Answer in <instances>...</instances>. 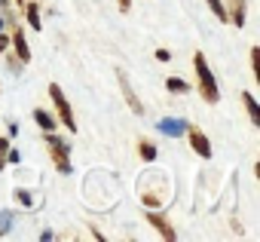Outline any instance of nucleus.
<instances>
[{"label":"nucleus","mask_w":260,"mask_h":242,"mask_svg":"<svg viewBox=\"0 0 260 242\" xmlns=\"http://www.w3.org/2000/svg\"><path fill=\"white\" fill-rule=\"evenodd\" d=\"M193 65H196V77H199L202 98H205L208 104H214V101L220 98V92H217V83H214V74H211V68H208V62H205V55H202V52H196V55H193Z\"/></svg>","instance_id":"nucleus-1"},{"label":"nucleus","mask_w":260,"mask_h":242,"mask_svg":"<svg viewBox=\"0 0 260 242\" xmlns=\"http://www.w3.org/2000/svg\"><path fill=\"white\" fill-rule=\"evenodd\" d=\"M46 144L52 147V160H55V169H58V172H64V175H71V160H68L71 147L64 144V138H58L55 132H46Z\"/></svg>","instance_id":"nucleus-2"},{"label":"nucleus","mask_w":260,"mask_h":242,"mask_svg":"<svg viewBox=\"0 0 260 242\" xmlns=\"http://www.w3.org/2000/svg\"><path fill=\"white\" fill-rule=\"evenodd\" d=\"M49 95H52V101H55V107H58V119L64 123V129H68V132H77V119H74V110H71L64 92L52 83V86H49Z\"/></svg>","instance_id":"nucleus-3"},{"label":"nucleus","mask_w":260,"mask_h":242,"mask_svg":"<svg viewBox=\"0 0 260 242\" xmlns=\"http://www.w3.org/2000/svg\"><path fill=\"white\" fill-rule=\"evenodd\" d=\"M156 129H159V132H166L169 138H181V135H184V129H187V123H184L181 116H162L159 123H156Z\"/></svg>","instance_id":"nucleus-4"},{"label":"nucleus","mask_w":260,"mask_h":242,"mask_svg":"<svg viewBox=\"0 0 260 242\" xmlns=\"http://www.w3.org/2000/svg\"><path fill=\"white\" fill-rule=\"evenodd\" d=\"M187 135H190V144H193V150L202 157V160H211V141L205 138V132H199V129H184Z\"/></svg>","instance_id":"nucleus-5"},{"label":"nucleus","mask_w":260,"mask_h":242,"mask_svg":"<svg viewBox=\"0 0 260 242\" xmlns=\"http://www.w3.org/2000/svg\"><path fill=\"white\" fill-rule=\"evenodd\" d=\"M116 77H119V86H122V95H125V101H128V107H132L138 116L144 113V107H141V101L135 98V92H132V83H128V77L122 74V71H116Z\"/></svg>","instance_id":"nucleus-6"},{"label":"nucleus","mask_w":260,"mask_h":242,"mask_svg":"<svg viewBox=\"0 0 260 242\" xmlns=\"http://www.w3.org/2000/svg\"><path fill=\"white\" fill-rule=\"evenodd\" d=\"M226 22H236V28H242V25H245V0H230Z\"/></svg>","instance_id":"nucleus-7"},{"label":"nucleus","mask_w":260,"mask_h":242,"mask_svg":"<svg viewBox=\"0 0 260 242\" xmlns=\"http://www.w3.org/2000/svg\"><path fill=\"white\" fill-rule=\"evenodd\" d=\"M10 40H13V46H16L19 58H22V62H31V49H28V40H25V34H22L19 28H16V34H13Z\"/></svg>","instance_id":"nucleus-8"},{"label":"nucleus","mask_w":260,"mask_h":242,"mask_svg":"<svg viewBox=\"0 0 260 242\" xmlns=\"http://www.w3.org/2000/svg\"><path fill=\"white\" fill-rule=\"evenodd\" d=\"M242 98H245V107H248L251 123H254V126H260V104H257V98H254L251 92H242Z\"/></svg>","instance_id":"nucleus-9"},{"label":"nucleus","mask_w":260,"mask_h":242,"mask_svg":"<svg viewBox=\"0 0 260 242\" xmlns=\"http://www.w3.org/2000/svg\"><path fill=\"white\" fill-rule=\"evenodd\" d=\"M147 218H150V224H153V227H156V230H159V233H162L166 239H175V230L169 227V221H166V218H159L156 211H150Z\"/></svg>","instance_id":"nucleus-10"},{"label":"nucleus","mask_w":260,"mask_h":242,"mask_svg":"<svg viewBox=\"0 0 260 242\" xmlns=\"http://www.w3.org/2000/svg\"><path fill=\"white\" fill-rule=\"evenodd\" d=\"M34 119H37V126H43L46 132H55V116L52 113H46V110H34Z\"/></svg>","instance_id":"nucleus-11"},{"label":"nucleus","mask_w":260,"mask_h":242,"mask_svg":"<svg viewBox=\"0 0 260 242\" xmlns=\"http://www.w3.org/2000/svg\"><path fill=\"white\" fill-rule=\"evenodd\" d=\"M166 86H169V92H175V95H187V92H190V83L181 80V77H169Z\"/></svg>","instance_id":"nucleus-12"},{"label":"nucleus","mask_w":260,"mask_h":242,"mask_svg":"<svg viewBox=\"0 0 260 242\" xmlns=\"http://www.w3.org/2000/svg\"><path fill=\"white\" fill-rule=\"evenodd\" d=\"M28 22H31V28H34V31H40V25H43V22H40V7H37V4H31V7H28Z\"/></svg>","instance_id":"nucleus-13"},{"label":"nucleus","mask_w":260,"mask_h":242,"mask_svg":"<svg viewBox=\"0 0 260 242\" xmlns=\"http://www.w3.org/2000/svg\"><path fill=\"white\" fill-rule=\"evenodd\" d=\"M205 4L211 7V13H214V16H217L220 22H226V7L220 4V0H205Z\"/></svg>","instance_id":"nucleus-14"},{"label":"nucleus","mask_w":260,"mask_h":242,"mask_svg":"<svg viewBox=\"0 0 260 242\" xmlns=\"http://www.w3.org/2000/svg\"><path fill=\"white\" fill-rule=\"evenodd\" d=\"M138 150H141V157H144L147 163H150V160H156V147H153L150 141H141V144H138Z\"/></svg>","instance_id":"nucleus-15"},{"label":"nucleus","mask_w":260,"mask_h":242,"mask_svg":"<svg viewBox=\"0 0 260 242\" xmlns=\"http://www.w3.org/2000/svg\"><path fill=\"white\" fill-rule=\"evenodd\" d=\"M16 199H19L25 208H31V205H34V196H31L28 190H16Z\"/></svg>","instance_id":"nucleus-16"},{"label":"nucleus","mask_w":260,"mask_h":242,"mask_svg":"<svg viewBox=\"0 0 260 242\" xmlns=\"http://www.w3.org/2000/svg\"><path fill=\"white\" fill-rule=\"evenodd\" d=\"M251 68H254V74L260 77V46H254V49H251Z\"/></svg>","instance_id":"nucleus-17"},{"label":"nucleus","mask_w":260,"mask_h":242,"mask_svg":"<svg viewBox=\"0 0 260 242\" xmlns=\"http://www.w3.org/2000/svg\"><path fill=\"white\" fill-rule=\"evenodd\" d=\"M10 215H0V233H10Z\"/></svg>","instance_id":"nucleus-18"},{"label":"nucleus","mask_w":260,"mask_h":242,"mask_svg":"<svg viewBox=\"0 0 260 242\" xmlns=\"http://www.w3.org/2000/svg\"><path fill=\"white\" fill-rule=\"evenodd\" d=\"M156 58H159V62H172V52H169V49H156Z\"/></svg>","instance_id":"nucleus-19"},{"label":"nucleus","mask_w":260,"mask_h":242,"mask_svg":"<svg viewBox=\"0 0 260 242\" xmlns=\"http://www.w3.org/2000/svg\"><path fill=\"white\" fill-rule=\"evenodd\" d=\"M7 160H10V163H19V160H22V154H19V150H7Z\"/></svg>","instance_id":"nucleus-20"},{"label":"nucleus","mask_w":260,"mask_h":242,"mask_svg":"<svg viewBox=\"0 0 260 242\" xmlns=\"http://www.w3.org/2000/svg\"><path fill=\"white\" fill-rule=\"evenodd\" d=\"M132 10V0H119V13H128Z\"/></svg>","instance_id":"nucleus-21"},{"label":"nucleus","mask_w":260,"mask_h":242,"mask_svg":"<svg viewBox=\"0 0 260 242\" xmlns=\"http://www.w3.org/2000/svg\"><path fill=\"white\" fill-rule=\"evenodd\" d=\"M7 46H10V37H7V34H0V52H4Z\"/></svg>","instance_id":"nucleus-22"},{"label":"nucleus","mask_w":260,"mask_h":242,"mask_svg":"<svg viewBox=\"0 0 260 242\" xmlns=\"http://www.w3.org/2000/svg\"><path fill=\"white\" fill-rule=\"evenodd\" d=\"M7 150H10V141H7V138H0V154H7Z\"/></svg>","instance_id":"nucleus-23"},{"label":"nucleus","mask_w":260,"mask_h":242,"mask_svg":"<svg viewBox=\"0 0 260 242\" xmlns=\"http://www.w3.org/2000/svg\"><path fill=\"white\" fill-rule=\"evenodd\" d=\"M0 28H4V19H0Z\"/></svg>","instance_id":"nucleus-24"}]
</instances>
